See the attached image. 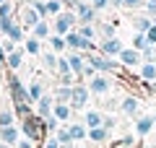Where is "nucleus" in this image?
<instances>
[{
	"mask_svg": "<svg viewBox=\"0 0 156 148\" xmlns=\"http://www.w3.org/2000/svg\"><path fill=\"white\" fill-rule=\"evenodd\" d=\"M89 96H91V88L89 83H73V96H70V107L73 109H83L89 104Z\"/></svg>",
	"mask_w": 156,
	"mask_h": 148,
	"instance_id": "4",
	"label": "nucleus"
},
{
	"mask_svg": "<svg viewBox=\"0 0 156 148\" xmlns=\"http://www.w3.org/2000/svg\"><path fill=\"white\" fill-rule=\"evenodd\" d=\"M120 62H122V68H138L140 62H143V55H140V49L135 47H122V52H120Z\"/></svg>",
	"mask_w": 156,
	"mask_h": 148,
	"instance_id": "7",
	"label": "nucleus"
},
{
	"mask_svg": "<svg viewBox=\"0 0 156 148\" xmlns=\"http://www.w3.org/2000/svg\"><path fill=\"white\" fill-rule=\"evenodd\" d=\"M140 81H156V62H140Z\"/></svg>",
	"mask_w": 156,
	"mask_h": 148,
	"instance_id": "22",
	"label": "nucleus"
},
{
	"mask_svg": "<svg viewBox=\"0 0 156 148\" xmlns=\"http://www.w3.org/2000/svg\"><path fill=\"white\" fill-rule=\"evenodd\" d=\"M16 125V112L13 109H0V127Z\"/></svg>",
	"mask_w": 156,
	"mask_h": 148,
	"instance_id": "27",
	"label": "nucleus"
},
{
	"mask_svg": "<svg viewBox=\"0 0 156 148\" xmlns=\"http://www.w3.org/2000/svg\"><path fill=\"white\" fill-rule=\"evenodd\" d=\"M55 138H57V143H73V135H70V130H68V125L65 127H57Z\"/></svg>",
	"mask_w": 156,
	"mask_h": 148,
	"instance_id": "35",
	"label": "nucleus"
},
{
	"mask_svg": "<svg viewBox=\"0 0 156 148\" xmlns=\"http://www.w3.org/2000/svg\"><path fill=\"white\" fill-rule=\"evenodd\" d=\"M68 130H70V135H73V143L86 140V138H89V127L81 125V122H70V125H68Z\"/></svg>",
	"mask_w": 156,
	"mask_h": 148,
	"instance_id": "17",
	"label": "nucleus"
},
{
	"mask_svg": "<svg viewBox=\"0 0 156 148\" xmlns=\"http://www.w3.org/2000/svg\"><path fill=\"white\" fill-rule=\"evenodd\" d=\"M99 52H101V55H107V57H117L120 52H122V42H120L117 37L101 39V44H99Z\"/></svg>",
	"mask_w": 156,
	"mask_h": 148,
	"instance_id": "9",
	"label": "nucleus"
},
{
	"mask_svg": "<svg viewBox=\"0 0 156 148\" xmlns=\"http://www.w3.org/2000/svg\"><path fill=\"white\" fill-rule=\"evenodd\" d=\"M39 57H42V62H44L47 70H52V73L57 70V60H60V55H57V52H44V55H39Z\"/></svg>",
	"mask_w": 156,
	"mask_h": 148,
	"instance_id": "26",
	"label": "nucleus"
},
{
	"mask_svg": "<svg viewBox=\"0 0 156 148\" xmlns=\"http://www.w3.org/2000/svg\"><path fill=\"white\" fill-rule=\"evenodd\" d=\"M76 29H78V34H81V37H86V39H94L96 34H99V31L94 29V23H78Z\"/></svg>",
	"mask_w": 156,
	"mask_h": 148,
	"instance_id": "29",
	"label": "nucleus"
},
{
	"mask_svg": "<svg viewBox=\"0 0 156 148\" xmlns=\"http://www.w3.org/2000/svg\"><path fill=\"white\" fill-rule=\"evenodd\" d=\"M23 52H26V49H13L11 55H8V60H5V68H11V70H18V68L23 65Z\"/></svg>",
	"mask_w": 156,
	"mask_h": 148,
	"instance_id": "19",
	"label": "nucleus"
},
{
	"mask_svg": "<svg viewBox=\"0 0 156 148\" xmlns=\"http://www.w3.org/2000/svg\"><path fill=\"white\" fill-rule=\"evenodd\" d=\"M13 11H16V3L13 0H5V3H0V18H11Z\"/></svg>",
	"mask_w": 156,
	"mask_h": 148,
	"instance_id": "33",
	"label": "nucleus"
},
{
	"mask_svg": "<svg viewBox=\"0 0 156 148\" xmlns=\"http://www.w3.org/2000/svg\"><path fill=\"white\" fill-rule=\"evenodd\" d=\"M0 148H13V146H8V143H3V140H0Z\"/></svg>",
	"mask_w": 156,
	"mask_h": 148,
	"instance_id": "51",
	"label": "nucleus"
},
{
	"mask_svg": "<svg viewBox=\"0 0 156 148\" xmlns=\"http://www.w3.org/2000/svg\"><path fill=\"white\" fill-rule=\"evenodd\" d=\"M52 107H55V96H50V93H44V96L39 99L37 104H34V112H37L42 120H47V117L52 115Z\"/></svg>",
	"mask_w": 156,
	"mask_h": 148,
	"instance_id": "10",
	"label": "nucleus"
},
{
	"mask_svg": "<svg viewBox=\"0 0 156 148\" xmlns=\"http://www.w3.org/2000/svg\"><path fill=\"white\" fill-rule=\"evenodd\" d=\"M89 88H91V93H96V96H104V93L112 91V81H109L107 73H96L94 78H89Z\"/></svg>",
	"mask_w": 156,
	"mask_h": 148,
	"instance_id": "6",
	"label": "nucleus"
},
{
	"mask_svg": "<svg viewBox=\"0 0 156 148\" xmlns=\"http://www.w3.org/2000/svg\"><path fill=\"white\" fill-rule=\"evenodd\" d=\"M146 39H148V44H154V47H156V23L146 31Z\"/></svg>",
	"mask_w": 156,
	"mask_h": 148,
	"instance_id": "46",
	"label": "nucleus"
},
{
	"mask_svg": "<svg viewBox=\"0 0 156 148\" xmlns=\"http://www.w3.org/2000/svg\"><path fill=\"white\" fill-rule=\"evenodd\" d=\"M13 23H16V18H0V34H3V37H8V31H11L13 29Z\"/></svg>",
	"mask_w": 156,
	"mask_h": 148,
	"instance_id": "39",
	"label": "nucleus"
},
{
	"mask_svg": "<svg viewBox=\"0 0 156 148\" xmlns=\"http://www.w3.org/2000/svg\"><path fill=\"white\" fill-rule=\"evenodd\" d=\"M13 112H16L18 120H23V117L34 115V104H13Z\"/></svg>",
	"mask_w": 156,
	"mask_h": 148,
	"instance_id": "28",
	"label": "nucleus"
},
{
	"mask_svg": "<svg viewBox=\"0 0 156 148\" xmlns=\"http://www.w3.org/2000/svg\"><path fill=\"white\" fill-rule=\"evenodd\" d=\"M8 86H11V96H13V104H31L29 99V86H23L16 76L8 78Z\"/></svg>",
	"mask_w": 156,
	"mask_h": 148,
	"instance_id": "5",
	"label": "nucleus"
},
{
	"mask_svg": "<svg viewBox=\"0 0 156 148\" xmlns=\"http://www.w3.org/2000/svg\"><path fill=\"white\" fill-rule=\"evenodd\" d=\"M39 21H42V16L37 13V8H34L31 3H23L21 5V26L23 29H34Z\"/></svg>",
	"mask_w": 156,
	"mask_h": 148,
	"instance_id": "8",
	"label": "nucleus"
},
{
	"mask_svg": "<svg viewBox=\"0 0 156 148\" xmlns=\"http://www.w3.org/2000/svg\"><path fill=\"white\" fill-rule=\"evenodd\" d=\"M143 11H146V16L156 18V3H154V0H148V3H146V8H143Z\"/></svg>",
	"mask_w": 156,
	"mask_h": 148,
	"instance_id": "43",
	"label": "nucleus"
},
{
	"mask_svg": "<svg viewBox=\"0 0 156 148\" xmlns=\"http://www.w3.org/2000/svg\"><path fill=\"white\" fill-rule=\"evenodd\" d=\"M57 127H60V120H57L55 115H50V117L44 120V130H47V132H55Z\"/></svg>",
	"mask_w": 156,
	"mask_h": 148,
	"instance_id": "41",
	"label": "nucleus"
},
{
	"mask_svg": "<svg viewBox=\"0 0 156 148\" xmlns=\"http://www.w3.org/2000/svg\"><path fill=\"white\" fill-rule=\"evenodd\" d=\"M112 148H138V143H135V135H122V138H120V143H115Z\"/></svg>",
	"mask_w": 156,
	"mask_h": 148,
	"instance_id": "34",
	"label": "nucleus"
},
{
	"mask_svg": "<svg viewBox=\"0 0 156 148\" xmlns=\"http://www.w3.org/2000/svg\"><path fill=\"white\" fill-rule=\"evenodd\" d=\"M65 0H47V13H50V16H57V13L60 11H65Z\"/></svg>",
	"mask_w": 156,
	"mask_h": 148,
	"instance_id": "32",
	"label": "nucleus"
},
{
	"mask_svg": "<svg viewBox=\"0 0 156 148\" xmlns=\"http://www.w3.org/2000/svg\"><path fill=\"white\" fill-rule=\"evenodd\" d=\"M44 148H60V143H57V138L52 135L50 140H44Z\"/></svg>",
	"mask_w": 156,
	"mask_h": 148,
	"instance_id": "48",
	"label": "nucleus"
},
{
	"mask_svg": "<svg viewBox=\"0 0 156 148\" xmlns=\"http://www.w3.org/2000/svg\"><path fill=\"white\" fill-rule=\"evenodd\" d=\"M47 42H50L52 52H57V55H62V52L68 49V42H65V37H60V34H52V37L47 39Z\"/></svg>",
	"mask_w": 156,
	"mask_h": 148,
	"instance_id": "24",
	"label": "nucleus"
},
{
	"mask_svg": "<svg viewBox=\"0 0 156 148\" xmlns=\"http://www.w3.org/2000/svg\"><path fill=\"white\" fill-rule=\"evenodd\" d=\"M0 140L16 148V143L21 140V127H18V125H8V127H0Z\"/></svg>",
	"mask_w": 156,
	"mask_h": 148,
	"instance_id": "11",
	"label": "nucleus"
},
{
	"mask_svg": "<svg viewBox=\"0 0 156 148\" xmlns=\"http://www.w3.org/2000/svg\"><path fill=\"white\" fill-rule=\"evenodd\" d=\"M140 55H143V62H156V47L148 44V47L140 49Z\"/></svg>",
	"mask_w": 156,
	"mask_h": 148,
	"instance_id": "38",
	"label": "nucleus"
},
{
	"mask_svg": "<svg viewBox=\"0 0 156 148\" xmlns=\"http://www.w3.org/2000/svg\"><path fill=\"white\" fill-rule=\"evenodd\" d=\"M21 122V132H23V138H29V140H42L44 138V120L34 112V115H29V117H23V120H18Z\"/></svg>",
	"mask_w": 156,
	"mask_h": 148,
	"instance_id": "1",
	"label": "nucleus"
},
{
	"mask_svg": "<svg viewBox=\"0 0 156 148\" xmlns=\"http://www.w3.org/2000/svg\"><path fill=\"white\" fill-rule=\"evenodd\" d=\"M57 76H76V73L70 70V62H68V57H60V60H57Z\"/></svg>",
	"mask_w": 156,
	"mask_h": 148,
	"instance_id": "31",
	"label": "nucleus"
},
{
	"mask_svg": "<svg viewBox=\"0 0 156 148\" xmlns=\"http://www.w3.org/2000/svg\"><path fill=\"white\" fill-rule=\"evenodd\" d=\"M89 140H91V143H99V146H104V143L109 140V130H107L104 125H99V127H89Z\"/></svg>",
	"mask_w": 156,
	"mask_h": 148,
	"instance_id": "14",
	"label": "nucleus"
},
{
	"mask_svg": "<svg viewBox=\"0 0 156 148\" xmlns=\"http://www.w3.org/2000/svg\"><path fill=\"white\" fill-rule=\"evenodd\" d=\"M91 5L96 8V13L104 11V8H109V0H91Z\"/></svg>",
	"mask_w": 156,
	"mask_h": 148,
	"instance_id": "45",
	"label": "nucleus"
},
{
	"mask_svg": "<svg viewBox=\"0 0 156 148\" xmlns=\"http://www.w3.org/2000/svg\"><path fill=\"white\" fill-rule=\"evenodd\" d=\"M109 5H115V8H122V0H109Z\"/></svg>",
	"mask_w": 156,
	"mask_h": 148,
	"instance_id": "49",
	"label": "nucleus"
},
{
	"mask_svg": "<svg viewBox=\"0 0 156 148\" xmlns=\"http://www.w3.org/2000/svg\"><path fill=\"white\" fill-rule=\"evenodd\" d=\"M70 96H73V86H65V83H60V86L55 88V101L70 104Z\"/></svg>",
	"mask_w": 156,
	"mask_h": 148,
	"instance_id": "21",
	"label": "nucleus"
},
{
	"mask_svg": "<svg viewBox=\"0 0 156 148\" xmlns=\"http://www.w3.org/2000/svg\"><path fill=\"white\" fill-rule=\"evenodd\" d=\"M154 127H156L154 117H138V120H135V135H138V138H146Z\"/></svg>",
	"mask_w": 156,
	"mask_h": 148,
	"instance_id": "13",
	"label": "nucleus"
},
{
	"mask_svg": "<svg viewBox=\"0 0 156 148\" xmlns=\"http://www.w3.org/2000/svg\"><path fill=\"white\" fill-rule=\"evenodd\" d=\"M8 39H13V42H16V44H21L23 42V26H21V23H13V29H11V31H8Z\"/></svg>",
	"mask_w": 156,
	"mask_h": 148,
	"instance_id": "30",
	"label": "nucleus"
},
{
	"mask_svg": "<svg viewBox=\"0 0 156 148\" xmlns=\"http://www.w3.org/2000/svg\"><path fill=\"white\" fill-rule=\"evenodd\" d=\"M154 122H156V117H154Z\"/></svg>",
	"mask_w": 156,
	"mask_h": 148,
	"instance_id": "54",
	"label": "nucleus"
},
{
	"mask_svg": "<svg viewBox=\"0 0 156 148\" xmlns=\"http://www.w3.org/2000/svg\"><path fill=\"white\" fill-rule=\"evenodd\" d=\"M133 47H135V49H143V47H148V39H146V34L135 31V37H133Z\"/></svg>",
	"mask_w": 156,
	"mask_h": 148,
	"instance_id": "40",
	"label": "nucleus"
},
{
	"mask_svg": "<svg viewBox=\"0 0 156 148\" xmlns=\"http://www.w3.org/2000/svg\"><path fill=\"white\" fill-rule=\"evenodd\" d=\"M0 3H5V0H0Z\"/></svg>",
	"mask_w": 156,
	"mask_h": 148,
	"instance_id": "52",
	"label": "nucleus"
},
{
	"mask_svg": "<svg viewBox=\"0 0 156 148\" xmlns=\"http://www.w3.org/2000/svg\"><path fill=\"white\" fill-rule=\"evenodd\" d=\"M23 49H26L29 55H42V39H37V37H29V39H23Z\"/></svg>",
	"mask_w": 156,
	"mask_h": 148,
	"instance_id": "23",
	"label": "nucleus"
},
{
	"mask_svg": "<svg viewBox=\"0 0 156 148\" xmlns=\"http://www.w3.org/2000/svg\"><path fill=\"white\" fill-rule=\"evenodd\" d=\"M31 5L37 8V13L42 18H50V13H47V3H42V0H31Z\"/></svg>",
	"mask_w": 156,
	"mask_h": 148,
	"instance_id": "42",
	"label": "nucleus"
},
{
	"mask_svg": "<svg viewBox=\"0 0 156 148\" xmlns=\"http://www.w3.org/2000/svg\"><path fill=\"white\" fill-rule=\"evenodd\" d=\"M96 31H99L101 39H109L115 37V23H101V26H96Z\"/></svg>",
	"mask_w": 156,
	"mask_h": 148,
	"instance_id": "37",
	"label": "nucleus"
},
{
	"mask_svg": "<svg viewBox=\"0 0 156 148\" xmlns=\"http://www.w3.org/2000/svg\"><path fill=\"white\" fill-rule=\"evenodd\" d=\"M16 148H34V140H29V138H21V140L16 143Z\"/></svg>",
	"mask_w": 156,
	"mask_h": 148,
	"instance_id": "47",
	"label": "nucleus"
},
{
	"mask_svg": "<svg viewBox=\"0 0 156 148\" xmlns=\"http://www.w3.org/2000/svg\"><path fill=\"white\" fill-rule=\"evenodd\" d=\"M101 122H104V115H101L99 109H89V112L83 115V125H86V127H99Z\"/></svg>",
	"mask_w": 156,
	"mask_h": 148,
	"instance_id": "18",
	"label": "nucleus"
},
{
	"mask_svg": "<svg viewBox=\"0 0 156 148\" xmlns=\"http://www.w3.org/2000/svg\"><path fill=\"white\" fill-rule=\"evenodd\" d=\"M146 3L148 0H122V8L125 11H140V8H146Z\"/></svg>",
	"mask_w": 156,
	"mask_h": 148,
	"instance_id": "36",
	"label": "nucleus"
},
{
	"mask_svg": "<svg viewBox=\"0 0 156 148\" xmlns=\"http://www.w3.org/2000/svg\"><path fill=\"white\" fill-rule=\"evenodd\" d=\"M154 23H156V21H154L151 16H138V18H133V26H135V31H140V34H146L151 26H154Z\"/></svg>",
	"mask_w": 156,
	"mask_h": 148,
	"instance_id": "25",
	"label": "nucleus"
},
{
	"mask_svg": "<svg viewBox=\"0 0 156 148\" xmlns=\"http://www.w3.org/2000/svg\"><path fill=\"white\" fill-rule=\"evenodd\" d=\"M18 3H23V0H18Z\"/></svg>",
	"mask_w": 156,
	"mask_h": 148,
	"instance_id": "53",
	"label": "nucleus"
},
{
	"mask_svg": "<svg viewBox=\"0 0 156 148\" xmlns=\"http://www.w3.org/2000/svg\"><path fill=\"white\" fill-rule=\"evenodd\" d=\"M52 115H55L60 122H68V120H70V115H73V107H70V104H62V101H55Z\"/></svg>",
	"mask_w": 156,
	"mask_h": 148,
	"instance_id": "16",
	"label": "nucleus"
},
{
	"mask_svg": "<svg viewBox=\"0 0 156 148\" xmlns=\"http://www.w3.org/2000/svg\"><path fill=\"white\" fill-rule=\"evenodd\" d=\"M138 109H140V101L135 96H125L122 101H120V112L128 115V117H135V115H138Z\"/></svg>",
	"mask_w": 156,
	"mask_h": 148,
	"instance_id": "12",
	"label": "nucleus"
},
{
	"mask_svg": "<svg viewBox=\"0 0 156 148\" xmlns=\"http://www.w3.org/2000/svg\"><path fill=\"white\" fill-rule=\"evenodd\" d=\"M60 148H78L76 143H60Z\"/></svg>",
	"mask_w": 156,
	"mask_h": 148,
	"instance_id": "50",
	"label": "nucleus"
},
{
	"mask_svg": "<svg viewBox=\"0 0 156 148\" xmlns=\"http://www.w3.org/2000/svg\"><path fill=\"white\" fill-rule=\"evenodd\" d=\"M42 96H44V83L42 81H31L29 83V99H31V104H37Z\"/></svg>",
	"mask_w": 156,
	"mask_h": 148,
	"instance_id": "20",
	"label": "nucleus"
},
{
	"mask_svg": "<svg viewBox=\"0 0 156 148\" xmlns=\"http://www.w3.org/2000/svg\"><path fill=\"white\" fill-rule=\"evenodd\" d=\"M78 26V16L76 11H60L57 16H52V34H60V37H65L70 29Z\"/></svg>",
	"mask_w": 156,
	"mask_h": 148,
	"instance_id": "2",
	"label": "nucleus"
},
{
	"mask_svg": "<svg viewBox=\"0 0 156 148\" xmlns=\"http://www.w3.org/2000/svg\"><path fill=\"white\" fill-rule=\"evenodd\" d=\"M86 60H89V65L96 68V73H117L120 65H122V62H115L112 57L101 55L99 49H96V52H86Z\"/></svg>",
	"mask_w": 156,
	"mask_h": 148,
	"instance_id": "3",
	"label": "nucleus"
},
{
	"mask_svg": "<svg viewBox=\"0 0 156 148\" xmlns=\"http://www.w3.org/2000/svg\"><path fill=\"white\" fill-rule=\"evenodd\" d=\"M101 125H104L107 130L112 132V130H115V127H117V120H115V117H107V115H104V122H101Z\"/></svg>",
	"mask_w": 156,
	"mask_h": 148,
	"instance_id": "44",
	"label": "nucleus"
},
{
	"mask_svg": "<svg viewBox=\"0 0 156 148\" xmlns=\"http://www.w3.org/2000/svg\"><path fill=\"white\" fill-rule=\"evenodd\" d=\"M31 37H37V39H42V42H47V39L52 37V26H50V21H44V18H42V21H39L37 26L31 29Z\"/></svg>",
	"mask_w": 156,
	"mask_h": 148,
	"instance_id": "15",
	"label": "nucleus"
}]
</instances>
